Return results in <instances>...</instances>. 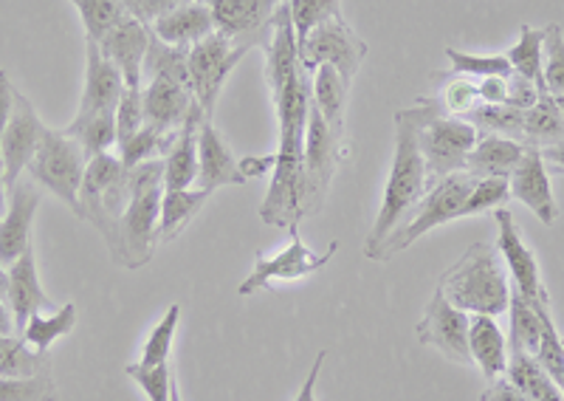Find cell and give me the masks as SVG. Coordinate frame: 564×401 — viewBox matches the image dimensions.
<instances>
[{"mask_svg":"<svg viewBox=\"0 0 564 401\" xmlns=\"http://www.w3.org/2000/svg\"><path fill=\"white\" fill-rule=\"evenodd\" d=\"M7 292H9V272L3 269V263H0V294L7 297Z\"/></svg>","mask_w":564,"mask_h":401,"instance_id":"cell-60","label":"cell"},{"mask_svg":"<svg viewBox=\"0 0 564 401\" xmlns=\"http://www.w3.org/2000/svg\"><path fill=\"white\" fill-rule=\"evenodd\" d=\"M7 303L9 308H12L18 337L23 334V328H26V323L34 317V314L57 308V305L48 300V294L43 292V285H40V274H37V263H34L32 247H29L26 252L20 254V258L9 265Z\"/></svg>","mask_w":564,"mask_h":401,"instance_id":"cell-23","label":"cell"},{"mask_svg":"<svg viewBox=\"0 0 564 401\" xmlns=\"http://www.w3.org/2000/svg\"><path fill=\"white\" fill-rule=\"evenodd\" d=\"M545 29H533V26H520V40L513 43L506 52V59L511 63L513 74L525 77L528 83H533L539 88V94L545 91Z\"/></svg>","mask_w":564,"mask_h":401,"instance_id":"cell-30","label":"cell"},{"mask_svg":"<svg viewBox=\"0 0 564 401\" xmlns=\"http://www.w3.org/2000/svg\"><path fill=\"white\" fill-rule=\"evenodd\" d=\"M480 401H531L525 393L513 382H508L506 376L502 379H494L486 390H482Z\"/></svg>","mask_w":564,"mask_h":401,"instance_id":"cell-53","label":"cell"},{"mask_svg":"<svg viewBox=\"0 0 564 401\" xmlns=\"http://www.w3.org/2000/svg\"><path fill=\"white\" fill-rule=\"evenodd\" d=\"M311 79L314 74L300 65L294 83L271 102L276 110V128H280V148L276 164L271 173L269 193H265L260 218L269 227H300L305 218L302 209V155H305V128H308L311 110Z\"/></svg>","mask_w":564,"mask_h":401,"instance_id":"cell-1","label":"cell"},{"mask_svg":"<svg viewBox=\"0 0 564 401\" xmlns=\"http://www.w3.org/2000/svg\"><path fill=\"white\" fill-rule=\"evenodd\" d=\"M508 195H511V189H508V182H502V178H477L466 204H463L460 218L494 213V209L502 207V201H508Z\"/></svg>","mask_w":564,"mask_h":401,"instance_id":"cell-47","label":"cell"},{"mask_svg":"<svg viewBox=\"0 0 564 401\" xmlns=\"http://www.w3.org/2000/svg\"><path fill=\"white\" fill-rule=\"evenodd\" d=\"M437 289L466 314H486V317L506 314L511 300V285L500 252L491 243H471L463 258L446 269Z\"/></svg>","mask_w":564,"mask_h":401,"instance_id":"cell-3","label":"cell"},{"mask_svg":"<svg viewBox=\"0 0 564 401\" xmlns=\"http://www.w3.org/2000/svg\"><path fill=\"white\" fill-rule=\"evenodd\" d=\"M251 48L254 46H249V43L235 46V43L220 32H212L209 37L200 40V43H195V46L189 48V59H186L189 88H193V97L198 99L206 119H212V113L218 108L220 91H224L229 74L238 68V63L251 52Z\"/></svg>","mask_w":564,"mask_h":401,"instance_id":"cell-10","label":"cell"},{"mask_svg":"<svg viewBox=\"0 0 564 401\" xmlns=\"http://www.w3.org/2000/svg\"><path fill=\"white\" fill-rule=\"evenodd\" d=\"M525 144L508 137H494V133H480L477 144L466 159V173L475 178H502L508 182L511 173L520 164Z\"/></svg>","mask_w":564,"mask_h":401,"instance_id":"cell-27","label":"cell"},{"mask_svg":"<svg viewBox=\"0 0 564 401\" xmlns=\"http://www.w3.org/2000/svg\"><path fill=\"white\" fill-rule=\"evenodd\" d=\"M480 102L486 105H508V77H482L477 83Z\"/></svg>","mask_w":564,"mask_h":401,"instance_id":"cell-52","label":"cell"},{"mask_svg":"<svg viewBox=\"0 0 564 401\" xmlns=\"http://www.w3.org/2000/svg\"><path fill=\"white\" fill-rule=\"evenodd\" d=\"M494 220H497V252L506 260L513 278V292H520L528 303H551L547 289L542 283V272H539L536 252L522 238L513 213L508 207L494 209Z\"/></svg>","mask_w":564,"mask_h":401,"instance_id":"cell-14","label":"cell"},{"mask_svg":"<svg viewBox=\"0 0 564 401\" xmlns=\"http://www.w3.org/2000/svg\"><path fill=\"white\" fill-rule=\"evenodd\" d=\"M124 94V77L113 63L99 52L97 43L85 40V91L79 99L77 119L110 113L119 108V99Z\"/></svg>","mask_w":564,"mask_h":401,"instance_id":"cell-19","label":"cell"},{"mask_svg":"<svg viewBox=\"0 0 564 401\" xmlns=\"http://www.w3.org/2000/svg\"><path fill=\"white\" fill-rule=\"evenodd\" d=\"M327 359V350H319V356L314 359L311 365V373L305 376V382H302L300 393H296L294 401H316V382H319V373H322V365Z\"/></svg>","mask_w":564,"mask_h":401,"instance_id":"cell-56","label":"cell"},{"mask_svg":"<svg viewBox=\"0 0 564 401\" xmlns=\"http://www.w3.org/2000/svg\"><path fill=\"white\" fill-rule=\"evenodd\" d=\"M198 189L215 193L220 187H243L246 178L240 175L238 159L231 153L229 142L224 139L212 119H204L198 130Z\"/></svg>","mask_w":564,"mask_h":401,"instance_id":"cell-22","label":"cell"},{"mask_svg":"<svg viewBox=\"0 0 564 401\" xmlns=\"http://www.w3.org/2000/svg\"><path fill=\"white\" fill-rule=\"evenodd\" d=\"M130 382H135V388L141 393L148 395L150 401H170V390H173V365L164 362V365H155V368H148V365L133 362L124 368Z\"/></svg>","mask_w":564,"mask_h":401,"instance_id":"cell-45","label":"cell"},{"mask_svg":"<svg viewBox=\"0 0 564 401\" xmlns=\"http://www.w3.org/2000/svg\"><path fill=\"white\" fill-rule=\"evenodd\" d=\"M52 373L48 354H37L23 337H0V376Z\"/></svg>","mask_w":564,"mask_h":401,"instance_id":"cell-36","label":"cell"},{"mask_svg":"<svg viewBox=\"0 0 564 401\" xmlns=\"http://www.w3.org/2000/svg\"><path fill=\"white\" fill-rule=\"evenodd\" d=\"M173 139L175 133H161V130L144 124L139 133H133V137L128 139V142L116 144V148H119L116 155H119V162H122L124 170H133L144 162H153V159H164L170 144H173Z\"/></svg>","mask_w":564,"mask_h":401,"instance_id":"cell-38","label":"cell"},{"mask_svg":"<svg viewBox=\"0 0 564 401\" xmlns=\"http://www.w3.org/2000/svg\"><path fill=\"white\" fill-rule=\"evenodd\" d=\"M9 204V189H7V178H3V159H0V218L7 213Z\"/></svg>","mask_w":564,"mask_h":401,"instance_id":"cell-59","label":"cell"},{"mask_svg":"<svg viewBox=\"0 0 564 401\" xmlns=\"http://www.w3.org/2000/svg\"><path fill=\"white\" fill-rule=\"evenodd\" d=\"M274 164H276V155H243L238 162L240 175H243L246 182L249 178H260L265 173H274Z\"/></svg>","mask_w":564,"mask_h":401,"instance_id":"cell-54","label":"cell"},{"mask_svg":"<svg viewBox=\"0 0 564 401\" xmlns=\"http://www.w3.org/2000/svg\"><path fill=\"white\" fill-rule=\"evenodd\" d=\"M446 59L452 63V72L463 74V77H511L513 68L506 59V54H491V57H480V54H466L457 48H446Z\"/></svg>","mask_w":564,"mask_h":401,"instance_id":"cell-44","label":"cell"},{"mask_svg":"<svg viewBox=\"0 0 564 401\" xmlns=\"http://www.w3.org/2000/svg\"><path fill=\"white\" fill-rule=\"evenodd\" d=\"M124 9H128V14H133L135 20H141V23H153L155 18H161L164 12H170V9L181 7V3H186V0H122Z\"/></svg>","mask_w":564,"mask_h":401,"instance_id":"cell-50","label":"cell"},{"mask_svg":"<svg viewBox=\"0 0 564 401\" xmlns=\"http://www.w3.org/2000/svg\"><path fill=\"white\" fill-rule=\"evenodd\" d=\"M12 105H14V85L9 79V74L0 68V139L7 133L9 117H12Z\"/></svg>","mask_w":564,"mask_h":401,"instance_id":"cell-55","label":"cell"},{"mask_svg":"<svg viewBox=\"0 0 564 401\" xmlns=\"http://www.w3.org/2000/svg\"><path fill=\"white\" fill-rule=\"evenodd\" d=\"M150 32L167 46L193 48L195 43H200V40L215 32V18H212V9L206 7L204 0H186L181 7L155 18L150 23Z\"/></svg>","mask_w":564,"mask_h":401,"instance_id":"cell-24","label":"cell"},{"mask_svg":"<svg viewBox=\"0 0 564 401\" xmlns=\"http://www.w3.org/2000/svg\"><path fill=\"white\" fill-rule=\"evenodd\" d=\"M150 40H153V32H150L148 23L128 14L113 32L105 34L102 43H97V46L119 68L128 88H144V59H148Z\"/></svg>","mask_w":564,"mask_h":401,"instance_id":"cell-18","label":"cell"},{"mask_svg":"<svg viewBox=\"0 0 564 401\" xmlns=\"http://www.w3.org/2000/svg\"><path fill=\"white\" fill-rule=\"evenodd\" d=\"M506 379L513 382L531 401H564L562 388L553 382L547 370L536 362V356L522 354V350H511L508 356Z\"/></svg>","mask_w":564,"mask_h":401,"instance_id":"cell-31","label":"cell"},{"mask_svg":"<svg viewBox=\"0 0 564 401\" xmlns=\"http://www.w3.org/2000/svg\"><path fill=\"white\" fill-rule=\"evenodd\" d=\"M206 113L198 108L189 113L184 128L175 133L164 162V189H189L198 182V130L204 124Z\"/></svg>","mask_w":564,"mask_h":401,"instance_id":"cell-25","label":"cell"},{"mask_svg":"<svg viewBox=\"0 0 564 401\" xmlns=\"http://www.w3.org/2000/svg\"><path fill=\"white\" fill-rule=\"evenodd\" d=\"M215 18V32L226 34L231 43L254 46L257 32L271 26L276 9L285 0H204Z\"/></svg>","mask_w":564,"mask_h":401,"instance_id":"cell-20","label":"cell"},{"mask_svg":"<svg viewBox=\"0 0 564 401\" xmlns=\"http://www.w3.org/2000/svg\"><path fill=\"white\" fill-rule=\"evenodd\" d=\"M291 20H294L296 43L308 37L319 23L341 18V0H289Z\"/></svg>","mask_w":564,"mask_h":401,"instance_id":"cell-43","label":"cell"},{"mask_svg":"<svg viewBox=\"0 0 564 401\" xmlns=\"http://www.w3.org/2000/svg\"><path fill=\"white\" fill-rule=\"evenodd\" d=\"M289 235V247H282L276 254H257L251 274L238 285L240 297H251L254 292L269 289V285L274 283H296V280L311 278V274H316L319 269H325V265L334 260V254L339 252V240H334L325 254H316L314 249L302 240L300 227H291Z\"/></svg>","mask_w":564,"mask_h":401,"instance_id":"cell-12","label":"cell"},{"mask_svg":"<svg viewBox=\"0 0 564 401\" xmlns=\"http://www.w3.org/2000/svg\"><path fill=\"white\" fill-rule=\"evenodd\" d=\"M57 382L52 373L0 376V401H57Z\"/></svg>","mask_w":564,"mask_h":401,"instance_id":"cell-42","label":"cell"},{"mask_svg":"<svg viewBox=\"0 0 564 401\" xmlns=\"http://www.w3.org/2000/svg\"><path fill=\"white\" fill-rule=\"evenodd\" d=\"M130 201V170L122 167L119 155L99 153L88 162L85 182L79 187L77 215L94 224L108 243L110 258L119 254V227Z\"/></svg>","mask_w":564,"mask_h":401,"instance_id":"cell-6","label":"cell"},{"mask_svg":"<svg viewBox=\"0 0 564 401\" xmlns=\"http://www.w3.org/2000/svg\"><path fill=\"white\" fill-rule=\"evenodd\" d=\"M74 328H77V305L65 303L63 308H54L48 311V314H34L20 337H23V343H26L29 348L37 350V354H48V348H52L57 339L68 337Z\"/></svg>","mask_w":564,"mask_h":401,"instance_id":"cell-33","label":"cell"},{"mask_svg":"<svg viewBox=\"0 0 564 401\" xmlns=\"http://www.w3.org/2000/svg\"><path fill=\"white\" fill-rule=\"evenodd\" d=\"M198 108L189 85L170 77H153L144 83V119L161 133H178L189 113Z\"/></svg>","mask_w":564,"mask_h":401,"instance_id":"cell-21","label":"cell"},{"mask_svg":"<svg viewBox=\"0 0 564 401\" xmlns=\"http://www.w3.org/2000/svg\"><path fill=\"white\" fill-rule=\"evenodd\" d=\"M545 91L564 97V34L556 23L547 26L545 37Z\"/></svg>","mask_w":564,"mask_h":401,"instance_id":"cell-48","label":"cell"},{"mask_svg":"<svg viewBox=\"0 0 564 401\" xmlns=\"http://www.w3.org/2000/svg\"><path fill=\"white\" fill-rule=\"evenodd\" d=\"M296 52H300V65L305 72L314 74L319 65H330L350 85L361 65H365L370 48H367L359 34L352 32L350 23L341 14V18H330L319 23L308 37L296 43Z\"/></svg>","mask_w":564,"mask_h":401,"instance_id":"cell-11","label":"cell"},{"mask_svg":"<svg viewBox=\"0 0 564 401\" xmlns=\"http://www.w3.org/2000/svg\"><path fill=\"white\" fill-rule=\"evenodd\" d=\"M178 323H181V305L175 303V305H170L167 311H164L161 323L155 325L153 330H150L148 343H144V348H141V356H139L141 365L155 368V365L170 362V354H173V343H175V330H178Z\"/></svg>","mask_w":564,"mask_h":401,"instance_id":"cell-41","label":"cell"},{"mask_svg":"<svg viewBox=\"0 0 564 401\" xmlns=\"http://www.w3.org/2000/svg\"><path fill=\"white\" fill-rule=\"evenodd\" d=\"M144 124H148V119H144V88L124 85V94L119 99V108H116V144L128 142Z\"/></svg>","mask_w":564,"mask_h":401,"instance_id":"cell-46","label":"cell"},{"mask_svg":"<svg viewBox=\"0 0 564 401\" xmlns=\"http://www.w3.org/2000/svg\"><path fill=\"white\" fill-rule=\"evenodd\" d=\"M508 317H511V334H508L511 350H522V354L536 356L539 343H542V314H539L536 305L528 303L520 292H513L511 289Z\"/></svg>","mask_w":564,"mask_h":401,"instance_id":"cell-34","label":"cell"},{"mask_svg":"<svg viewBox=\"0 0 564 401\" xmlns=\"http://www.w3.org/2000/svg\"><path fill=\"white\" fill-rule=\"evenodd\" d=\"M539 97H542L539 88L533 83H528L525 77H520V74H511V77H508V105L528 110L536 105Z\"/></svg>","mask_w":564,"mask_h":401,"instance_id":"cell-51","label":"cell"},{"mask_svg":"<svg viewBox=\"0 0 564 401\" xmlns=\"http://www.w3.org/2000/svg\"><path fill=\"white\" fill-rule=\"evenodd\" d=\"M466 122L475 124L480 133H494V137H508L522 142V128H525V110L513 105H486L480 102L471 113H466Z\"/></svg>","mask_w":564,"mask_h":401,"instance_id":"cell-35","label":"cell"},{"mask_svg":"<svg viewBox=\"0 0 564 401\" xmlns=\"http://www.w3.org/2000/svg\"><path fill=\"white\" fill-rule=\"evenodd\" d=\"M74 7L79 9L85 40H90V43H102L105 34L113 32L128 18L122 0H77Z\"/></svg>","mask_w":564,"mask_h":401,"instance_id":"cell-39","label":"cell"},{"mask_svg":"<svg viewBox=\"0 0 564 401\" xmlns=\"http://www.w3.org/2000/svg\"><path fill=\"white\" fill-rule=\"evenodd\" d=\"M468 354H471V365H477L488 382L502 379L508 370V343L502 328L497 325V317H486V314H471L468 319Z\"/></svg>","mask_w":564,"mask_h":401,"instance_id":"cell-26","label":"cell"},{"mask_svg":"<svg viewBox=\"0 0 564 401\" xmlns=\"http://www.w3.org/2000/svg\"><path fill=\"white\" fill-rule=\"evenodd\" d=\"M170 401H181V390H178V382H173V390H170Z\"/></svg>","mask_w":564,"mask_h":401,"instance_id":"cell-61","label":"cell"},{"mask_svg":"<svg viewBox=\"0 0 564 401\" xmlns=\"http://www.w3.org/2000/svg\"><path fill=\"white\" fill-rule=\"evenodd\" d=\"M347 155H350V148H345L336 139L330 124L322 119V113L311 102L308 128H305V155H302V209H305V218L322 213L327 193H330V182H334L336 170Z\"/></svg>","mask_w":564,"mask_h":401,"instance_id":"cell-9","label":"cell"},{"mask_svg":"<svg viewBox=\"0 0 564 401\" xmlns=\"http://www.w3.org/2000/svg\"><path fill=\"white\" fill-rule=\"evenodd\" d=\"M45 130L48 128L40 122L34 105L29 102L18 88H14L12 117H9L7 133H3V139H0V159H3V178H7V189H12L14 184L23 178L29 162H32L40 142H43Z\"/></svg>","mask_w":564,"mask_h":401,"instance_id":"cell-15","label":"cell"},{"mask_svg":"<svg viewBox=\"0 0 564 401\" xmlns=\"http://www.w3.org/2000/svg\"><path fill=\"white\" fill-rule=\"evenodd\" d=\"M88 153L77 139H70L65 130H45L43 142L37 153L29 162V178L45 187L48 193L57 195L70 213L77 215L79 209V187L85 182V170H88Z\"/></svg>","mask_w":564,"mask_h":401,"instance_id":"cell-8","label":"cell"},{"mask_svg":"<svg viewBox=\"0 0 564 401\" xmlns=\"http://www.w3.org/2000/svg\"><path fill=\"white\" fill-rule=\"evenodd\" d=\"M347 94H350V85L339 77L336 68L330 65H319L311 79V102L319 110L322 119L330 124V130L336 133L345 148H350V139H347Z\"/></svg>","mask_w":564,"mask_h":401,"instance_id":"cell-28","label":"cell"},{"mask_svg":"<svg viewBox=\"0 0 564 401\" xmlns=\"http://www.w3.org/2000/svg\"><path fill=\"white\" fill-rule=\"evenodd\" d=\"M209 193L206 189H164L161 195V218H159V240L170 243L193 224L195 215L204 209Z\"/></svg>","mask_w":564,"mask_h":401,"instance_id":"cell-29","label":"cell"},{"mask_svg":"<svg viewBox=\"0 0 564 401\" xmlns=\"http://www.w3.org/2000/svg\"><path fill=\"white\" fill-rule=\"evenodd\" d=\"M443 110L452 113V117H466L471 110L480 105V91H477V83H471L468 77L455 79L443 88V99H441Z\"/></svg>","mask_w":564,"mask_h":401,"instance_id":"cell-49","label":"cell"},{"mask_svg":"<svg viewBox=\"0 0 564 401\" xmlns=\"http://www.w3.org/2000/svg\"><path fill=\"white\" fill-rule=\"evenodd\" d=\"M468 314L457 305L449 303V297L435 289L426 308H423L421 323L415 325L417 343L426 348H435L437 354L446 356L455 365H471L468 354Z\"/></svg>","mask_w":564,"mask_h":401,"instance_id":"cell-13","label":"cell"},{"mask_svg":"<svg viewBox=\"0 0 564 401\" xmlns=\"http://www.w3.org/2000/svg\"><path fill=\"white\" fill-rule=\"evenodd\" d=\"M40 207V184L34 178H20L9 189L7 213L0 218V263L12 265L32 247V224Z\"/></svg>","mask_w":564,"mask_h":401,"instance_id":"cell-16","label":"cell"},{"mask_svg":"<svg viewBox=\"0 0 564 401\" xmlns=\"http://www.w3.org/2000/svg\"><path fill=\"white\" fill-rule=\"evenodd\" d=\"M410 110L417 122V142H421L430 184L457 170H466V159L480 139V130L466 119L446 113L437 99H417Z\"/></svg>","mask_w":564,"mask_h":401,"instance_id":"cell-5","label":"cell"},{"mask_svg":"<svg viewBox=\"0 0 564 401\" xmlns=\"http://www.w3.org/2000/svg\"><path fill=\"white\" fill-rule=\"evenodd\" d=\"M475 175L466 173V170H457V173H449L446 178H441V182L430 184V189H426V195L421 198V204H417V207L412 209L410 218L384 240V247L379 249L376 260L384 263V260L395 258L398 252L410 249L417 238H423V235L432 232V229L460 218V209L463 204H466L471 187H475Z\"/></svg>","mask_w":564,"mask_h":401,"instance_id":"cell-7","label":"cell"},{"mask_svg":"<svg viewBox=\"0 0 564 401\" xmlns=\"http://www.w3.org/2000/svg\"><path fill=\"white\" fill-rule=\"evenodd\" d=\"M161 195H164V162L153 159L130 170V201L119 227V254L113 263L141 269L153 260L159 247Z\"/></svg>","mask_w":564,"mask_h":401,"instance_id":"cell-4","label":"cell"},{"mask_svg":"<svg viewBox=\"0 0 564 401\" xmlns=\"http://www.w3.org/2000/svg\"><path fill=\"white\" fill-rule=\"evenodd\" d=\"M186 59H189V48L167 46V43H161L153 34L148 48V59H144V83H150L153 77H170L189 85ZM189 91H193V88H189Z\"/></svg>","mask_w":564,"mask_h":401,"instance_id":"cell-40","label":"cell"},{"mask_svg":"<svg viewBox=\"0 0 564 401\" xmlns=\"http://www.w3.org/2000/svg\"><path fill=\"white\" fill-rule=\"evenodd\" d=\"M508 189L520 204H525L533 215H536L545 227H553L558 220V204L553 198V187H551V175H547V162L542 150L539 148H528L522 153L520 164L508 178Z\"/></svg>","mask_w":564,"mask_h":401,"instance_id":"cell-17","label":"cell"},{"mask_svg":"<svg viewBox=\"0 0 564 401\" xmlns=\"http://www.w3.org/2000/svg\"><path fill=\"white\" fill-rule=\"evenodd\" d=\"M70 3H77V0H70Z\"/></svg>","mask_w":564,"mask_h":401,"instance_id":"cell-63","label":"cell"},{"mask_svg":"<svg viewBox=\"0 0 564 401\" xmlns=\"http://www.w3.org/2000/svg\"><path fill=\"white\" fill-rule=\"evenodd\" d=\"M564 139V113L558 110L551 94H542L533 108L525 110V128H522V144L545 150Z\"/></svg>","mask_w":564,"mask_h":401,"instance_id":"cell-32","label":"cell"},{"mask_svg":"<svg viewBox=\"0 0 564 401\" xmlns=\"http://www.w3.org/2000/svg\"><path fill=\"white\" fill-rule=\"evenodd\" d=\"M426 189H430V175H426V162H423L421 142H417V122L412 110L404 108L395 113V153H392L381 209L365 240L367 260H376L384 240L410 218Z\"/></svg>","mask_w":564,"mask_h":401,"instance_id":"cell-2","label":"cell"},{"mask_svg":"<svg viewBox=\"0 0 564 401\" xmlns=\"http://www.w3.org/2000/svg\"><path fill=\"white\" fill-rule=\"evenodd\" d=\"M70 139H77L83 144V150L88 153V159L99 153H108L110 148L116 144V110L110 113H97V117L88 119H77L63 128Z\"/></svg>","mask_w":564,"mask_h":401,"instance_id":"cell-37","label":"cell"},{"mask_svg":"<svg viewBox=\"0 0 564 401\" xmlns=\"http://www.w3.org/2000/svg\"><path fill=\"white\" fill-rule=\"evenodd\" d=\"M553 99H556V105H558V110H562V113H564V97H553Z\"/></svg>","mask_w":564,"mask_h":401,"instance_id":"cell-62","label":"cell"},{"mask_svg":"<svg viewBox=\"0 0 564 401\" xmlns=\"http://www.w3.org/2000/svg\"><path fill=\"white\" fill-rule=\"evenodd\" d=\"M12 334H18V330H14L12 308H9L7 297L0 294V337H12Z\"/></svg>","mask_w":564,"mask_h":401,"instance_id":"cell-57","label":"cell"},{"mask_svg":"<svg viewBox=\"0 0 564 401\" xmlns=\"http://www.w3.org/2000/svg\"><path fill=\"white\" fill-rule=\"evenodd\" d=\"M542 155H545L547 164L564 170V139H562V142H556V144H551V148L542 150Z\"/></svg>","mask_w":564,"mask_h":401,"instance_id":"cell-58","label":"cell"},{"mask_svg":"<svg viewBox=\"0 0 564 401\" xmlns=\"http://www.w3.org/2000/svg\"><path fill=\"white\" fill-rule=\"evenodd\" d=\"M562 339H564V337H562Z\"/></svg>","mask_w":564,"mask_h":401,"instance_id":"cell-64","label":"cell"}]
</instances>
